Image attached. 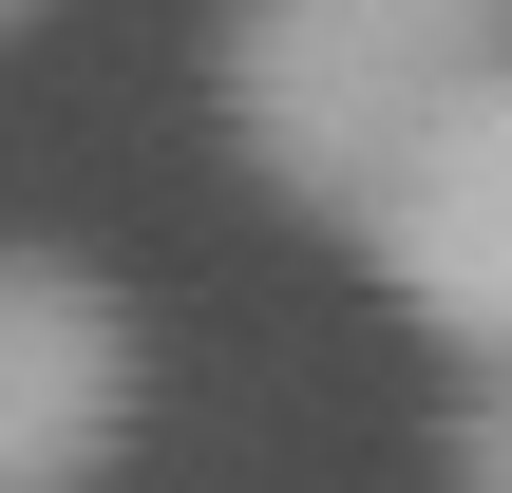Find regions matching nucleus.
Segmentation results:
<instances>
[{"instance_id":"obj_1","label":"nucleus","mask_w":512,"mask_h":493,"mask_svg":"<svg viewBox=\"0 0 512 493\" xmlns=\"http://www.w3.org/2000/svg\"><path fill=\"white\" fill-rule=\"evenodd\" d=\"M209 76H228L247 171H266L285 209L361 228V209L437 152V114H475L512 76V0H228Z\"/></svg>"},{"instance_id":"obj_2","label":"nucleus","mask_w":512,"mask_h":493,"mask_svg":"<svg viewBox=\"0 0 512 493\" xmlns=\"http://www.w3.org/2000/svg\"><path fill=\"white\" fill-rule=\"evenodd\" d=\"M133 456V304L57 247H0V493H95Z\"/></svg>"},{"instance_id":"obj_3","label":"nucleus","mask_w":512,"mask_h":493,"mask_svg":"<svg viewBox=\"0 0 512 493\" xmlns=\"http://www.w3.org/2000/svg\"><path fill=\"white\" fill-rule=\"evenodd\" d=\"M361 266H380L475 380H512V76L475 114H437V152L361 209Z\"/></svg>"},{"instance_id":"obj_4","label":"nucleus","mask_w":512,"mask_h":493,"mask_svg":"<svg viewBox=\"0 0 512 493\" xmlns=\"http://www.w3.org/2000/svg\"><path fill=\"white\" fill-rule=\"evenodd\" d=\"M456 493H512V380L456 399Z\"/></svg>"},{"instance_id":"obj_5","label":"nucleus","mask_w":512,"mask_h":493,"mask_svg":"<svg viewBox=\"0 0 512 493\" xmlns=\"http://www.w3.org/2000/svg\"><path fill=\"white\" fill-rule=\"evenodd\" d=\"M0 19H38V0H0Z\"/></svg>"}]
</instances>
